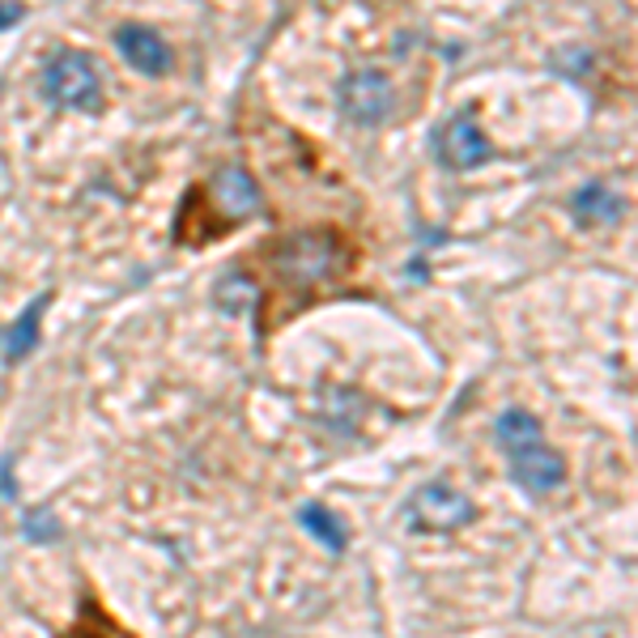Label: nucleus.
Listing matches in <instances>:
<instances>
[{
  "instance_id": "1",
  "label": "nucleus",
  "mask_w": 638,
  "mask_h": 638,
  "mask_svg": "<svg viewBox=\"0 0 638 638\" xmlns=\"http://www.w3.org/2000/svg\"><path fill=\"white\" fill-rule=\"evenodd\" d=\"M268 251H273L268 255L273 273L286 282V290H295V302H290L295 311L307 302L315 286L337 277L341 264L349 260V247L337 230H298V235H286L282 243H273Z\"/></svg>"
},
{
  "instance_id": "12",
  "label": "nucleus",
  "mask_w": 638,
  "mask_h": 638,
  "mask_svg": "<svg viewBox=\"0 0 638 638\" xmlns=\"http://www.w3.org/2000/svg\"><path fill=\"white\" fill-rule=\"evenodd\" d=\"M493 435H498V442H502L506 451H520V447H528V442L540 439V422L533 413H524V409H506V413L493 422Z\"/></svg>"
},
{
  "instance_id": "8",
  "label": "nucleus",
  "mask_w": 638,
  "mask_h": 638,
  "mask_svg": "<svg viewBox=\"0 0 638 638\" xmlns=\"http://www.w3.org/2000/svg\"><path fill=\"white\" fill-rule=\"evenodd\" d=\"M115 48H120V55H124L137 73H146V77H162V73L171 68V48H166V39H162L158 30H149V26H120Z\"/></svg>"
},
{
  "instance_id": "4",
  "label": "nucleus",
  "mask_w": 638,
  "mask_h": 638,
  "mask_svg": "<svg viewBox=\"0 0 638 638\" xmlns=\"http://www.w3.org/2000/svg\"><path fill=\"white\" fill-rule=\"evenodd\" d=\"M392 82L379 68H358L341 82V111L353 124H379L392 115Z\"/></svg>"
},
{
  "instance_id": "15",
  "label": "nucleus",
  "mask_w": 638,
  "mask_h": 638,
  "mask_svg": "<svg viewBox=\"0 0 638 638\" xmlns=\"http://www.w3.org/2000/svg\"><path fill=\"white\" fill-rule=\"evenodd\" d=\"M22 13H26V9H22L17 0H0V30L13 26V22H22Z\"/></svg>"
},
{
  "instance_id": "10",
  "label": "nucleus",
  "mask_w": 638,
  "mask_h": 638,
  "mask_svg": "<svg viewBox=\"0 0 638 638\" xmlns=\"http://www.w3.org/2000/svg\"><path fill=\"white\" fill-rule=\"evenodd\" d=\"M298 520H302V528L311 533V537L320 540L324 549H333V553H341L345 545H349V533H345V524L328 511V506H320V502H307L302 511H298Z\"/></svg>"
},
{
  "instance_id": "14",
  "label": "nucleus",
  "mask_w": 638,
  "mask_h": 638,
  "mask_svg": "<svg viewBox=\"0 0 638 638\" xmlns=\"http://www.w3.org/2000/svg\"><path fill=\"white\" fill-rule=\"evenodd\" d=\"M584 64H591L584 51H562V55H553V68H562V73H571V77H584Z\"/></svg>"
},
{
  "instance_id": "7",
  "label": "nucleus",
  "mask_w": 638,
  "mask_h": 638,
  "mask_svg": "<svg viewBox=\"0 0 638 638\" xmlns=\"http://www.w3.org/2000/svg\"><path fill=\"white\" fill-rule=\"evenodd\" d=\"M209 200H213L217 217H226V226H235V222H243L260 209V188H255V179L247 175L243 166H226V171H217L209 179Z\"/></svg>"
},
{
  "instance_id": "6",
  "label": "nucleus",
  "mask_w": 638,
  "mask_h": 638,
  "mask_svg": "<svg viewBox=\"0 0 638 638\" xmlns=\"http://www.w3.org/2000/svg\"><path fill=\"white\" fill-rule=\"evenodd\" d=\"M435 149H439V162L451 171H473L490 158V141H486V133L477 128L473 115H451L435 137Z\"/></svg>"
},
{
  "instance_id": "2",
  "label": "nucleus",
  "mask_w": 638,
  "mask_h": 638,
  "mask_svg": "<svg viewBox=\"0 0 638 638\" xmlns=\"http://www.w3.org/2000/svg\"><path fill=\"white\" fill-rule=\"evenodd\" d=\"M43 95L55 107H68V111H95L102 99L95 60L82 55V51H60L48 64V73H43Z\"/></svg>"
},
{
  "instance_id": "3",
  "label": "nucleus",
  "mask_w": 638,
  "mask_h": 638,
  "mask_svg": "<svg viewBox=\"0 0 638 638\" xmlns=\"http://www.w3.org/2000/svg\"><path fill=\"white\" fill-rule=\"evenodd\" d=\"M404 511H409L413 528H426V533H451V528H464V524H473V515H477L473 498H468L464 490H455V486H447V481L422 486V490L409 498Z\"/></svg>"
},
{
  "instance_id": "11",
  "label": "nucleus",
  "mask_w": 638,
  "mask_h": 638,
  "mask_svg": "<svg viewBox=\"0 0 638 638\" xmlns=\"http://www.w3.org/2000/svg\"><path fill=\"white\" fill-rule=\"evenodd\" d=\"M571 204H575V213H579L584 222H617L622 209H626L622 197H617L609 184H588L584 192H575Z\"/></svg>"
},
{
  "instance_id": "5",
  "label": "nucleus",
  "mask_w": 638,
  "mask_h": 638,
  "mask_svg": "<svg viewBox=\"0 0 638 638\" xmlns=\"http://www.w3.org/2000/svg\"><path fill=\"white\" fill-rule=\"evenodd\" d=\"M506 455H511V481L520 490H528L533 498H545V493L558 490L566 481V460L540 439L520 447V451H506Z\"/></svg>"
},
{
  "instance_id": "13",
  "label": "nucleus",
  "mask_w": 638,
  "mask_h": 638,
  "mask_svg": "<svg viewBox=\"0 0 638 638\" xmlns=\"http://www.w3.org/2000/svg\"><path fill=\"white\" fill-rule=\"evenodd\" d=\"M213 302H217L226 315H243V311L255 307V286H251L247 277H239V273H230V277L213 290Z\"/></svg>"
},
{
  "instance_id": "9",
  "label": "nucleus",
  "mask_w": 638,
  "mask_h": 638,
  "mask_svg": "<svg viewBox=\"0 0 638 638\" xmlns=\"http://www.w3.org/2000/svg\"><path fill=\"white\" fill-rule=\"evenodd\" d=\"M43 307H48V298H35L17 320H13V328L4 333V362H22L26 353H35V345H39V320H43Z\"/></svg>"
}]
</instances>
